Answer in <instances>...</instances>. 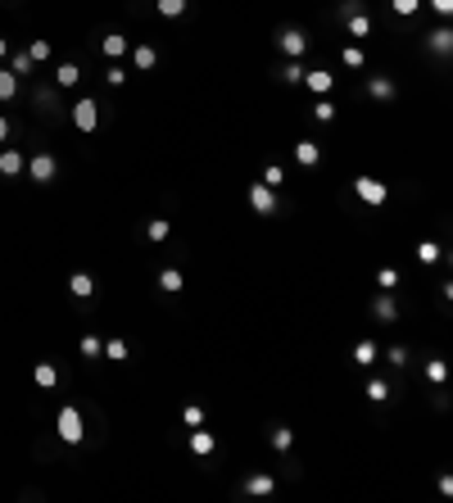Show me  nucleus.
Wrapping results in <instances>:
<instances>
[{
    "label": "nucleus",
    "instance_id": "nucleus-42",
    "mask_svg": "<svg viewBox=\"0 0 453 503\" xmlns=\"http://www.w3.org/2000/svg\"><path fill=\"white\" fill-rule=\"evenodd\" d=\"M426 5H431L435 14H444V19H449V14H453V0H426Z\"/></svg>",
    "mask_w": 453,
    "mask_h": 503
},
{
    "label": "nucleus",
    "instance_id": "nucleus-21",
    "mask_svg": "<svg viewBox=\"0 0 453 503\" xmlns=\"http://www.w3.org/2000/svg\"><path fill=\"white\" fill-rule=\"evenodd\" d=\"M354 363H358V367L377 363V345H372V340H358V345H354Z\"/></svg>",
    "mask_w": 453,
    "mask_h": 503
},
{
    "label": "nucleus",
    "instance_id": "nucleus-26",
    "mask_svg": "<svg viewBox=\"0 0 453 503\" xmlns=\"http://www.w3.org/2000/svg\"><path fill=\"white\" fill-rule=\"evenodd\" d=\"M372 32V19L367 14H349V36H367Z\"/></svg>",
    "mask_w": 453,
    "mask_h": 503
},
{
    "label": "nucleus",
    "instance_id": "nucleus-22",
    "mask_svg": "<svg viewBox=\"0 0 453 503\" xmlns=\"http://www.w3.org/2000/svg\"><path fill=\"white\" fill-rule=\"evenodd\" d=\"M154 10H159L163 19H182V14H186V0H154Z\"/></svg>",
    "mask_w": 453,
    "mask_h": 503
},
{
    "label": "nucleus",
    "instance_id": "nucleus-29",
    "mask_svg": "<svg viewBox=\"0 0 453 503\" xmlns=\"http://www.w3.org/2000/svg\"><path fill=\"white\" fill-rule=\"evenodd\" d=\"M291 445H295V431H286V427H277V431H272V449H277V453H286Z\"/></svg>",
    "mask_w": 453,
    "mask_h": 503
},
{
    "label": "nucleus",
    "instance_id": "nucleus-31",
    "mask_svg": "<svg viewBox=\"0 0 453 503\" xmlns=\"http://www.w3.org/2000/svg\"><path fill=\"white\" fill-rule=\"evenodd\" d=\"M313 118H317V122H331V118H335V105H331L326 96H317V105H313Z\"/></svg>",
    "mask_w": 453,
    "mask_h": 503
},
{
    "label": "nucleus",
    "instance_id": "nucleus-43",
    "mask_svg": "<svg viewBox=\"0 0 453 503\" xmlns=\"http://www.w3.org/2000/svg\"><path fill=\"white\" fill-rule=\"evenodd\" d=\"M10 141V118H0V145Z\"/></svg>",
    "mask_w": 453,
    "mask_h": 503
},
{
    "label": "nucleus",
    "instance_id": "nucleus-5",
    "mask_svg": "<svg viewBox=\"0 0 453 503\" xmlns=\"http://www.w3.org/2000/svg\"><path fill=\"white\" fill-rule=\"evenodd\" d=\"M277 45H281V55H286V59H299L304 50H308V41H304L299 28H286V32L277 36Z\"/></svg>",
    "mask_w": 453,
    "mask_h": 503
},
{
    "label": "nucleus",
    "instance_id": "nucleus-27",
    "mask_svg": "<svg viewBox=\"0 0 453 503\" xmlns=\"http://www.w3.org/2000/svg\"><path fill=\"white\" fill-rule=\"evenodd\" d=\"M304 73H308V68H304L299 59H291V64L281 68V82H291V87H295V82H304Z\"/></svg>",
    "mask_w": 453,
    "mask_h": 503
},
{
    "label": "nucleus",
    "instance_id": "nucleus-38",
    "mask_svg": "<svg viewBox=\"0 0 453 503\" xmlns=\"http://www.w3.org/2000/svg\"><path fill=\"white\" fill-rule=\"evenodd\" d=\"M28 55H32V64H45V59H50V41H32Z\"/></svg>",
    "mask_w": 453,
    "mask_h": 503
},
{
    "label": "nucleus",
    "instance_id": "nucleus-28",
    "mask_svg": "<svg viewBox=\"0 0 453 503\" xmlns=\"http://www.w3.org/2000/svg\"><path fill=\"white\" fill-rule=\"evenodd\" d=\"M372 96L377 100H394V82H390V77H372Z\"/></svg>",
    "mask_w": 453,
    "mask_h": 503
},
{
    "label": "nucleus",
    "instance_id": "nucleus-32",
    "mask_svg": "<svg viewBox=\"0 0 453 503\" xmlns=\"http://www.w3.org/2000/svg\"><path fill=\"white\" fill-rule=\"evenodd\" d=\"M417 263H440V245H435V241H421L417 245Z\"/></svg>",
    "mask_w": 453,
    "mask_h": 503
},
{
    "label": "nucleus",
    "instance_id": "nucleus-10",
    "mask_svg": "<svg viewBox=\"0 0 453 503\" xmlns=\"http://www.w3.org/2000/svg\"><path fill=\"white\" fill-rule=\"evenodd\" d=\"M295 159H299L304 168H317V164H322V145H317V141H299V145H295Z\"/></svg>",
    "mask_w": 453,
    "mask_h": 503
},
{
    "label": "nucleus",
    "instance_id": "nucleus-7",
    "mask_svg": "<svg viewBox=\"0 0 453 503\" xmlns=\"http://www.w3.org/2000/svg\"><path fill=\"white\" fill-rule=\"evenodd\" d=\"M127 50H131V41H127L123 32H109V36H100V55H105V59H123Z\"/></svg>",
    "mask_w": 453,
    "mask_h": 503
},
{
    "label": "nucleus",
    "instance_id": "nucleus-36",
    "mask_svg": "<svg viewBox=\"0 0 453 503\" xmlns=\"http://www.w3.org/2000/svg\"><path fill=\"white\" fill-rule=\"evenodd\" d=\"M100 354H105L100 336H82V358H100Z\"/></svg>",
    "mask_w": 453,
    "mask_h": 503
},
{
    "label": "nucleus",
    "instance_id": "nucleus-3",
    "mask_svg": "<svg viewBox=\"0 0 453 503\" xmlns=\"http://www.w3.org/2000/svg\"><path fill=\"white\" fill-rule=\"evenodd\" d=\"M354 195L363 200V204L377 208V204H386V200H390V186H386V182H377V177H358V182H354Z\"/></svg>",
    "mask_w": 453,
    "mask_h": 503
},
{
    "label": "nucleus",
    "instance_id": "nucleus-16",
    "mask_svg": "<svg viewBox=\"0 0 453 503\" xmlns=\"http://www.w3.org/2000/svg\"><path fill=\"white\" fill-rule=\"evenodd\" d=\"M54 82H59V87H77V82H82V68L77 64H59L54 68Z\"/></svg>",
    "mask_w": 453,
    "mask_h": 503
},
{
    "label": "nucleus",
    "instance_id": "nucleus-24",
    "mask_svg": "<svg viewBox=\"0 0 453 503\" xmlns=\"http://www.w3.org/2000/svg\"><path fill=\"white\" fill-rule=\"evenodd\" d=\"M32 68H36V64H32V55H28V50H19V55H10V73H14V77L32 73Z\"/></svg>",
    "mask_w": 453,
    "mask_h": 503
},
{
    "label": "nucleus",
    "instance_id": "nucleus-9",
    "mask_svg": "<svg viewBox=\"0 0 453 503\" xmlns=\"http://www.w3.org/2000/svg\"><path fill=\"white\" fill-rule=\"evenodd\" d=\"M127 55H131V64H136L140 73H150V68L159 64V50H154V45H131Z\"/></svg>",
    "mask_w": 453,
    "mask_h": 503
},
{
    "label": "nucleus",
    "instance_id": "nucleus-12",
    "mask_svg": "<svg viewBox=\"0 0 453 503\" xmlns=\"http://www.w3.org/2000/svg\"><path fill=\"white\" fill-rule=\"evenodd\" d=\"M32 381L41 385V390H54V385H59V367H54V363H36V367H32Z\"/></svg>",
    "mask_w": 453,
    "mask_h": 503
},
{
    "label": "nucleus",
    "instance_id": "nucleus-13",
    "mask_svg": "<svg viewBox=\"0 0 453 503\" xmlns=\"http://www.w3.org/2000/svg\"><path fill=\"white\" fill-rule=\"evenodd\" d=\"M218 449V440L209 436L204 427H191V453H200V458H204V453H213Z\"/></svg>",
    "mask_w": 453,
    "mask_h": 503
},
{
    "label": "nucleus",
    "instance_id": "nucleus-23",
    "mask_svg": "<svg viewBox=\"0 0 453 503\" xmlns=\"http://www.w3.org/2000/svg\"><path fill=\"white\" fill-rule=\"evenodd\" d=\"M14 96H19V77L10 68H0V100H14Z\"/></svg>",
    "mask_w": 453,
    "mask_h": 503
},
{
    "label": "nucleus",
    "instance_id": "nucleus-39",
    "mask_svg": "<svg viewBox=\"0 0 453 503\" xmlns=\"http://www.w3.org/2000/svg\"><path fill=\"white\" fill-rule=\"evenodd\" d=\"M367 399H377V404H381V399H390V385L381 381V376H377V381H367Z\"/></svg>",
    "mask_w": 453,
    "mask_h": 503
},
{
    "label": "nucleus",
    "instance_id": "nucleus-34",
    "mask_svg": "<svg viewBox=\"0 0 453 503\" xmlns=\"http://www.w3.org/2000/svg\"><path fill=\"white\" fill-rule=\"evenodd\" d=\"M105 82H109V87H123V82H127V68H123L118 59H114V64L105 68Z\"/></svg>",
    "mask_w": 453,
    "mask_h": 503
},
{
    "label": "nucleus",
    "instance_id": "nucleus-11",
    "mask_svg": "<svg viewBox=\"0 0 453 503\" xmlns=\"http://www.w3.org/2000/svg\"><path fill=\"white\" fill-rule=\"evenodd\" d=\"M23 168H28V159L19 150H0V177H19Z\"/></svg>",
    "mask_w": 453,
    "mask_h": 503
},
{
    "label": "nucleus",
    "instance_id": "nucleus-33",
    "mask_svg": "<svg viewBox=\"0 0 453 503\" xmlns=\"http://www.w3.org/2000/svg\"><path fill=\"white\" fill-rule=\"evenodd\" d=\"M390 10L399 14V19H412V14L421 10V0H390Z\"/></svg>",
    "mask_w": 453,
    "mask_h": 503
},
{
    "label": "nucleus",
    "instance_id": "nucleus-8",
    "mask_svg": "<svg viewBox=\"0 0 453 503\" xmlns=\"http://www.w3.org/2000/svg\"><path fill=\"white\" fill-rule=\"evenodd\" d=\"M68 295H73V299H91V295H96V277H91V272H73V277H68Z\"/></svg>",
    "mask_w": 453,
    "mask_h": 503
},
{
    "label": "nucleus",
    "instance_id": "nucleus-37",
    "mask_svg": "<svg viewBox=\"0 0 453 503\" xmlns=\"http://www.w3.org/2000/svg\"><path fill=\"white\" fill-rule=\"evenodd\" d=\"M182 422H186V427H204V408H200V404H186Z\"/></svg>",
    "mask_w": 453,
    "mask_h": 503
},
{
    "label": "nucleus",
    "instance_id": "nucleus-2",
    "mask_svg": "<svg viewBox=\"0 0 453 503\" xmlns=\"http://www.w3.org/2000/svg\"><path fill=\"white\" fill-rule=\"evenodd\" d=\"M23 173L32 177L36 186H45V182H54V173H59V159H54V154H32V159H28V168H23Z\"/></svg>",
    "mask_w": 453,
    "mask_h": 503
},
{
    "label": "nucleus",
    "instance_id": "nucleus-6",
    "mask_svg": "<svg viewBox=\"0 0 453 503\" xmlns=\"http://www.w3.org/2000/svg\"><path fill=\"white\" fill-rule=\"evenodd\" d=\"M249 204H254V213H272V208H277V191L254 182V186H249Z\"/></svg>",
    "mask_w": 453,
    "mask_h": 503
},
{
    "label": "nucleus",
    "instance_id": "nucleus-40",
    "mask_svg": "<svg viewBox=\"0 0 453 503\" xmlns=\"http://www.w3.org/2000/svg\"><path fill=\"white\" fill-rule=\"evenodd\" d=\"M281 182H286V173H281L277 164L268 168V173H263V186H272V191H281Z\"/></svg>",
    "mask_w": 453,
    "mask_h": 503
},
{
    "label": "nucleus",
    "instance_id": "nucleus-20",
    "mask_svg": "<svg viewBox=\"0 0 453 503\" xmlns=\"http://www.w3.org/2000/svg\"><path fill=\"white\" fill-rule=\"evenodd\" d=\"M145 236H150V241H168V236H173V222H168V218H150Z\"/></svg>",
    "mask_w": 453,
    "mask_h": 503
},
{
    "label": "nucleus",
    "instance_id": "nucleus-25",
    "mask_svg": "<svg viewBox=\"0 0 453 503\" xmlns=\"http://www.w3.org/2000/svg\"><path fill=\"white\" fill-rule=\"evenodd\" d=\"M105 358L109 363H127V340H109V345H105Z\"/></svg>",
    "mask_w": 453,
    "mask_h": 503
},
{
    "label": "nucleus",
    "instance_id": "nucleus-30",
    "mask_svg": "<svg viewBox=\"0 0 453 503\" xmlns=\"http://www.w3.org/2000/svg\"><path fill=\"white\" fill-rule=\"evenodd\" d=\"M340 59H345V68H363L367 64V55L358 50V45H345V50H340Z\"/></svg>",
    "mask_w": 453,
    "mask_h": 503
},
{
    "label": "nucleus",
    "instance_id": "nucleus-44",
    "mask_svg": "<svg viewBox=\"0 0 453 503\" xmlns=\"http://www.w3.org/2000/svg\"><path fill=\"white\" fill-rule=\"evenodd\" d=\"M0 59H10V41L5 36H0Z\"/></svg>",
    "mask_w": 453,
    "mask_h": 503
},
{
    "label": "nucleus",
    "instance_id": "nucleus-17",
    "mask_svg": "<svg viewBox=\"0 0 453 503\" xmlns=\"http://www.w3.org/2000/svg\"><path fill=\"white\" fill-rule=\"evenodd\" d=\"M182 286H186V277L177 272V268H163V272H159V290H173V295H177Z\"/></svg>",
    "mask_w": 453,
    "mask_h": 503
},
{
    "label": "nucleus",
    "instance_id": "nucleus-4",
    "mask_svg": "<svg viewBox=\"0 0 453 503\" xmlns=\"http://www.w3.org/2000/svg\"><path fill=\"white\" fill-rule=\"evenodd\" d=\"M73 127H77V131H96V127H100V105H96L91 96H82V100L73 105Z\"/></svg>",
    "mask_w": 453,
    "mask_h": 503
},
{
    "label": "nucleus",
    "instance_id": "nucleus-41",
    "mask_svg": "<svg viewBox=\"0 0 453 503\" xmlns=\"http://www.w3.org/2000/svg\"><path fill=\"white\" fill-rule=\"evenodd\" d=\"M426 376H431V381H435V385H440V381H444V376H449V367H444V363H426Z\"/></svg>",
    "mask_w": 453,
    "mask_h": 503
},
{
    "label": "nucleus",
    "instance_id": "nucleus-15",
    "mask_svg": "<svg viewBox=\"0 0 453 503\" xmlns=\"http://www.w3.org/2000/svg\"><path fill=\"white\" fill-rule=\"evenodd\" d=\"M272 490H277V481H272V476H263V471L245 481V494H254V499H263V494H272Z\"/></svg>",
    "mask_w": 453,
    "mask_h": 503
},
{
    "label": "nucleus",
    "instance_id": "nucleus-35",
    "mask_svg": "<svg viewBox=\"0 0 453 503\" xmlns=\"http://www.w3.org/2000/svg\"><path fill=\"white\" fill-rule=\"evenodd\" d=\"M377 286H381V290H394V286H399V268H381Z\"/></svg>",
    "mask_w": 453,
    "mask_h": 503
},
{
    "label": "nucleus",
    "instance_id": "nucleus-14",
    "mask_svg": "<svg viewBox=\"0 0 453 503\" xmlns=\"http://www.w3.org/2000/svg\"><path fill=\"white\" fill-rule=\"evenodd\" d=\"M304 87L313 91V96H326V91H331V73H322V68H313V73H304Z\"/></svg>",
    "mask_w": 453,
    "mask_h": 503
},
{
    "label": "nucleus",
    "instance_id": "nucleus-1",
    "mask_svg": "<svg viewBox=\"0 0 453 503\" xmlns=\"http://www.w3.org/2000/svg\"><path fill=\"white\" fill-rule=\"evenodd\" d=\"M54 431H59V440H64V445H82V440H87L82 413H77L73 404H64V408H59V417H54Z\"/></svg>",
    "mask_w": 453,
    "mask_h": 503
},
{
    "label": "nucleus",
    "instance_id": "nucleus-19",
    "mask_svg": "<svg viewBox=\"0 0 453 503\" xmlns=\"http://www.w3.org/2000/svg\"><path fill=\"white\" fill-rule=\"evenodd\" d=\"M372 313H377L381 322H394V317H399V308H394V299H390V295H377V304H372Z\"/></svg>",
    "mask_w": 453,
    "mask_h": 503
},
{
    "label": "nucleus",
    "instance_id": "nucleus-18",
    "mask_svg": "<svg viewBox=\"0 0 453 503\" xmlns=\"http://www.w3.org/2000/svg\"><path fill=\"white\" fill-rule=\"evenodd\" d=\"M431 50H435V55H449V50H453V32H449V28H435V32H431Z\"/></svg>",
    "mask_w": 453,
    "mask_h": 503
}]
</instances>
